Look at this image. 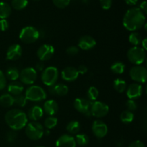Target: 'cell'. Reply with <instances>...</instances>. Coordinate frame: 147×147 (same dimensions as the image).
<instances>
[{"label": "cell", "mask_w": 147, "mask_h": 147, "mask_svg": "<svg viewBox=\"0 0 147 147\" xmlns=\"http://www.w3.org/2000/svg\"><path fill=\"white\" fill-rule=\"evenodd\" d=\"M93 102L89 100L88 99L86 98H76L74 101V108L78 112L83 115H86L87 117H90L91 112H90V109H91V105Z\"/></svg>", "instance_id": "obj_10"}, {"label": "cell", "mask_w": 147, "mask_h": 147, "mask_svg": "<svg viewBox=\"0 0 147 147\" xmlns=\"http://www.w3.org/2000/svg\"><path fill=\"white\" fill-rule=\"evenodd\" d=\"M146 50L139 46H134L127 52L129 61L134 65H141L146 60Z\"/></svg>", "instance_id": "obj_6"}, {"label": "cell", "mask_w": 147, "mask_h": 147, "mask_svg": "<svg viewBox=\"0 0 147 147\" xmlns=\"http://www.w3.org/2000/svg\"><path fill=\"white\" fill-rule=\"evenodd\" d=\"M55 48L53 46L49 44H43L37 49V56L41 61H48L53 56Z\"/></svg>", "instance_id": "obj_12"}, {"label": "cell", "mask_w": 147, "mask_h": 147, "mask_svg": "<svg viewBox=\"0 0 147 147\" xmlns=\"http://www.w3.org/2000/svg\"><path fill=\"white\" fill-rule=\"evenodd\" d=\"M8 92L11 95H21L24 91V86L21 82L17 81H12L10 84H9L7 86Z\"/></svg>", "instance_id": "obj_21"}, {"label": "cell", "mask_w": 147, "mask_h": 147, "mask_svg": "<svg viewBox=\"0 0 147 147\" xmlns=\"http://www.w3.org/2000/svg\"><path fill=\"white\" fill-rule=\"evenodd\" d=\"M20 76V71L18 69L15 67H9L6 71V78L11 81H16L17 79H19Z\"/></svg>", "instance_id": "obj_27"}, {"label": "cell", "mask_w": 147, "mask_h": 147, "mask_svg": "<svg viewBox=\"0 0 147 147\" xmlns=\"http://www.w3.org/2000/svg\"><path fill=\"white\" fill-rule=\"evenodd\" d=\"M33 1H39V0H33Z\"/></svg>", "instance_id": "obj_49"}, {"label": "cell", "mask_w": 147, "mask_h": 147, "mask_svg": "<svg viewBox=\"0 0 147 147\" xmlns=\"http://www.w3.org/2000/svg\"><path fill=\"white\" fill-rule=\"evenodd\" d=\"M24 96L27 100L37 102L44 100L47 97V94L41 86L32 85L26 89Z\"/></svg>", "instance_id": "obj_5"}, {"label": "cell", "mask_w": 147, "mask_h": 147, "mask_svg": "<svg viewBox=\"0 0 147 147\" xmlns=\"http://www.w3.org/2000/svg\"><path fill=\"white\" fill-rule=\"evenodd\" d=\"M53 2L57 8L64 9L69 5L70 0H53Z\"/></svg>", "instance_id": "obj_36"}, {"label": "cell", "mask_w": 147, "mask_h": 147, "mask_svg": "<svg viewBox=\"0 0 147 147\" xmlns=\"http://www.w3.org/2000/svg\"><path fill=\"white\" fill-rule=\"evenodd\" d=\"M45 133L44 127L37 121H32L26 125L25 134L27 138L32 141L40 139Z\"/></svg>", "instance_id": "obj_3"}, {"label": "cell", "mask_w": 147, "mask_h": 147, "mask_svg": "<svg viewBox=\"0 0 147 147\" xmlns=\"http://www.w3.org/2000/svg\"><path fill=\"white\" fill-rule=\"evenodd\" d=\"M111 71L116 74H122L125 71V64L121 61H116L111 66Z\"/></svg>", "instance_id": "obj_30"}, {"label": "cell", "mask_w": 147, "mask_h": 147, "mask_svg": "<svg viewBox=\"0 0 147 147\" xmlns=\"http://www.w3.org/2000/svg\"><path fill=\"white\" fill-rule=\"evenodd\" d=\"M141 10L143 12L144 14H146L147 12V3L146 1H143L140 4V7H139Z\"/></svg>", "instance_id": "obj_45"}, {"label": "cell", "mask_w": 147, "mask_h": 147, "mask_svg": "<svg viewBox=\"0 0 147 147\" xmlns=\"http://www.w3.org/2000/svg\"><path fill=\"white\" fill-rule=\"evenodd\" d=\"M129 147H145V145L142 141L136 140V141H132L130 145L129 146Z\"/></svg>", "instance_id": "obj_43"}, {"label": "cell", "mask_w": 147, "mask_h": 147, "mask_svg": "<svg viewBox=\"0 0 147 147\" xmlns=\"http://www.w3.org/2000/svg\"><path fill=\"white\" fill-rule=\"evenodd\" d=\"M19 78L23 84H33L37 78V72L36 69L32 67L24 68L20 72Z\"/></svg>", "instance_id": "obj_9"}, {"label": "cell", "mask_w": 147, "mask_h": 147, "mask_svg": "<svg viewBox=\"0 0 147 147\" xmlns=\"http://www.w3.org/2000/svg\"><path fill=\"white\" fill-rule=\"evenodd\" d=\"M59 109L58 104L54 99H49L44 103L43 111L49 116H53L57 112Z\"/></svg>", "instance_id": "obj_19"}, {"label": "cell", "mask_w": 147, "mask_h": 147, "mask_svg": "<svg viewBox=\"0 0 147 147\" xmlns=\"http://www.w3.org/2000/svg\"><path fill=\"white\" fill-rule=\"evenodd\" d=\"M126 1V4L128 5H130V6H134V5H136L138 2V0H124Z\"/></svg>", "instance_id": "obj_47"}, {"label": "cell", "mask_w": 147, "mask_h": 147, "mask_svg": "<svg viewBox=\"0 0 147 147\" xmlns=\"http://www.w3.org/2000/svg\"><path fill=\"white\" fill-rule=\"evenodd\" d=\"M22 54V48L19 44H13L7 49L6 58L7 60L16 61L20 59Z\"/></svg>", "instance_id": "obj_14"}, {"label": "cell", "mask_w": 147, "mask_h": 147, "mask_svg": "<svg viewBox=\"0 0 147 147\" xmlns=\"http://www.w3.org/2000/svg\"><path fill=\"white\" fill-rule=\"evenodd\" d=\"M37 147H44V146H37Z\"/></svg>", "instance_id": "obj_50"}, {"label": "cell", "mask_w": 147, "mask_h": 147, "mask_svg": "<svg viewBox=\"0 0 147 147\" xmlns=\"http://www.w3.org/2000/svg\"><path fill=\"white\" fill-rule=\"evenodd\" d=\"M100 4L103 10H109L111 7L112 0H100Z\"/></svg>", "instance_id": "obj_41"}, {"label": "cell", "mask_w": 147, "mask_h": 147, "mask_svg": "<svg viewBox=\"0 0 147 147\" xmlns=\"http://www.w3.org/2000/svg\"><path fill=\"white\" fill-rule=\"evenodd\" d=\"M28 4L27 0H12L11 7L17 10H22L25 8Z\"/></svg>", "instance_id": "obj_33"}, {"label": "cell", "mask_w": 147, "mask_h": 147, "mask_svg": "<svg viewBox=\"0 0 147 147\" xmlns=\"http://www.w3.org/2000/svg\"><path fill=\"white\" fill-rule=\"evenodd\" d=\"M59 71L55 66H48L44 69L41 74L42 82L46 86H50L55 84L58 79Z\"/></svg>", "instance_id": "obj_7"}, {"label": "cell", "mask_w": 147, "mask_h": 147, "mask_svg": "<svg viewBox=\"0 0 147 147\" xmlns=\"http://www.w3.org/2000/svg\"><path fill=\"white\" fill-rule=\"evenodd\" d=\"M113 86L115 90L119 93H123V92L126 91V87H127L126 82L122 79H119V78L116 79L113 81Z\"/></svg>", "instance_id": "obj_24"}, {"label": "cell", "mask_w": 147, "mask_h": 147, "mask_svg": "<svg viewBox=\"0 0 147 147\" xmlns=\"http://www.w3.org/2000/svg\"><path fill=\"white\" fill-rule=\"evenodd\" d=\"M145 14L138 7H133L126 12L123 19V25L129 31L134 32L145 24Z\"/></svg>", "instance_id": "obj_1"}, {"label": "cell", "mask_w": 147, "mask_h": 147, "mask_svg": "<svg viewBox=\"0 0 147 147\" xmlns=\"http://www.w3.org/2000/svg\"><path fill=\"white\" fill-rule=\"evenodd\" d=\"M126 105L128 110L131 111V112H134V111H135L137 109V104L135 102L134 99H128Z\"/></svg>", "instance_id": "obj_37"}, {"label": "cell", "mask_w": 147, "mask_h": 147, "mask_svg": "<svg viewBox=\"0 0 147 147\" xmlns=\"http://www.w3.org/2000/svg\"><path fill=\"white\" fill-rule=\"evenodd\" d=\"M8 126L14 131H19L24 128L27 124V114L20 109H12L9 110L4 116Z\"/></svg>", "instance_id": "obj_2"}, {"label": "cell", "mask_w": 147, "mask_h": 147, "mask_svg": "<svg viewBox=\"0 0 147 147\" xmlns=\"http://www.w3.org/2000/svg\"><path fill=\"white\" fill-rule=\"evenodd\" d=\"M96 46V41L92 36L83 35L79 39L78 47L84 50H90Z\"/></svg>", "instance_id": "obj_18"}, {"label": "cell", "mask_w": 147, "mask_h": 147, "mask_svg": "<svg viewBox=\"0 0 147 147\" xmlns=\"http://www.w3.org/2000/svg\"><path fill=\"white\" fill-rule=\"evenodd\" d=\"M66 130L70 134H77L80 130V125L78 121L71 120L67 123Z\"/></svg>", "instance_id": "obj_26"}, {"label": "cell", "mask_w": 147, "mask_h": 147, "mask_svg": "<svg viewBox=\"0 0 147 147\" xmlns=\"http://www.w3.org/2000/svg\"><path fill=\"white\" fill-rule=\"evenodd\" d=\"M55 95L63 97L68 93V87L64 84H57L53 85Z\"/></svg>", "instance_id": "obj_25"}, {"label": "cell", "mask_w": 147, "mask_h": 147, "mask_svg": "<svg viewBox=\"0 0 147 147\" xmlns=\"http://www.w3.org/2000/svg\"><path fill=\"white\" fill-rule=\"evenodd\" d=\"M78 52L79 48L77 46H72L66 49V53H67V54H68L69 56H76V55H77L78 53Z\"/></svg>", "instance_id": "obj_39"}, {"label": "cell", "mask_w": 147, "mask_h": 147, "mask_svg": "<svg viewBox=\"0 0 147 147\" xmlns=\"http://www.w3.org/2000/svg\"><path fill=\"white\" fill-rule=\"evenodd\" d=\"M143 92V87L139 83H134L129 85L126 90V95L131 99H136L140 97Z\"/></svg>", "instance_id": "obj_16"}, {"label": "cell", "mask_w": 147, "mask_h": 147, "mask_svg": "<svg viewBox=\"0 0 147 147\" xmlns=\"http://www.w3.org/2000/svg\"><path fill=\"white\" fill-rule=\"evenodd\" d=\"M109 112V105L100 101H94L91 105V115L97 118H101L107 115Z\"/></svg>", "instance_id": "obj_11"}, {"label": "cell", "mask_w": 147, "mask_h": 147, "mask_svg": "<svg viewBox=\"0 0 147 147\" xmlns=\"http://www.w3.org/2000/svg\"><path fill=\"white\" fill-rule=\"evenodd\" d=\"M79 73L78 69L73 66L65 67L61 72L62 79L66 82H73L78 77Z\"/></svg>", "instance_id": "obj_17"}, {"label": "cell", "mask_w": 147, "mask_h": 147, "mask_svg": "<svg viewBox=\"0 0 147 147\" xmlns=\"http://www.w3.org/2000/svg\"><path fill=\"white\" fill-rule=\"evenodd\" d=\"M93 133L98 138H103L107 135L108 126L101 120H95L92 125Z\"/></svg>", "instance_id": "obj_13"}, {"label": "cell", "mask_w": 147, "mask_h": 147, "mask_svg": "<svg viewBox=\"0 0 147 147\" xmlns=\"http://www.w3.org/2000/svg\"><path fill=\"white\" fill-rule=\"evenodd\" d=\"M19 37L24 43L31 44L38 40L40 33L38 30L33 26H26L21 30Z\"/></svg>", "instance_id": "obj_4"}, {"label": "cell", "mask_w": 147, "mask_h": 147, "mask_svg": "<svg viewBox=\"0 0 147 147\" xmlns=\"http://www.w3.org/2000/svg\"><path fill=\"white\" fill-rule=\"evenodd\" d=\"M99 95V92L98 89H97L95 86H90L88 89L87 92V97L88 99H89L91 102H94L96 101V99H98Z\"/></svg>", "instance_id": "obj_32"}, {"label": "cell", "mask_w": 147, "mask_h": 147, "mask_svg": "<svg viewBox=\"0 0 147 147\" xmlns=\"http://www.w3.org/2000/svg\"><path fill=\"white\" fill-rule=\"evenodd\" d=\"M75 140H76V144H78L80 146H85L88 145L89 143L88 136L84 133L76 134Z\"/></svg>", "instance_id": "obj_31"}, {"label": "cell", "mask_w": 147, "mask_h": 147, "mask_svg": "<svg viewBox=\"0 0 147 147\" xmlns=\"http://www.w3.org/2000/svg\"><path fill=\"white\" fill-rule=\"evenodd\" d=\"M11 13V8L7 3L1 1L0 2V19H7Z\"/></svg>", "instance_id": "obj_23"}, {"label": "cell", "mask_w": 147, "mask_h": 147, "mask_svg": "<svg viewBox=\"0 0 147 147\" xmlns=\"http://www.w3.org/2000/svg\"><path fill=\"white\" fill-rule=\"evenodd\" d=\"M7 86V78L2 71L0 70V90H2Z\"/></svg>", "instance_id": "obj_40"}, {"label": "cell", "mask_w": 147, "mask_h": 147, "mask_svg": "<svg viewBox=\"0 0 147 147\" xmlns=\"http://www.w3.org/2000/svg\"><path fill=\"white\" fill-rule=\"evenodd\" d=\"M14 105V97L10 94H3L0 96V105L3 108H10Z\"/></svg>", "instance_id": "obj_22"}, {"label": "cell", "mask_w": 147, "mask_h": 147, "mask_svg": "<svg viewBox=\"0 0 147 147\" xmlns=\"http://www.w3.org/2000/svg\"><path fill=\"white\" fill-rule=\"evenodd\" d=\"M146 43H147V39L145 37V38H144L143 40H142V43H141V44H142V48L145 50H146V48H147Z\"/></svg>", "instance_id": "obj_48"}, {"label": "cell", "mask_w": 147, "mask_h": 147, "mask_svg": "<svg viewBox=\"0 0 147 147\" xmlns=\"http://www.w3.org/2000/svg\"><path fill=\"white\" fill-rule=\"evenodd\" d=\"M57 124V118L54 116H49L44 121V125L47 129H52L55 128Z\"/></svg>", "instance_id": "obj_34"}, {"label": "cell", "mask_w": 147, "mask_h": 147, "mask_svg": "<svg viewBox=\"0 0 147 147\" xmlns=\"http://www.w3.org/2000/svg\"><path fill=\"white\" fill-rule=\"evenodd\" d=\"M142 40V37L140 33L137 32H133L129 36V43L134 46H139L141 44Z\"/></svg>", "instance_id": "obj_29"}, {"label": "cell", "mask_w": 147, "mask_h": 147, "mask_svg": "<svg viewBox=\"0 0 147 147\" xmlns=\"http://www.w3.org/2000/svg\"><path fill=\"white\" fill-rule=\"evenodd\" d=\"M17 134L16 133V131L11 130V131H9L7 132V135H6V138H7V141H9V142H13L17 138Z\"/></svg>", "instance_id": "obj_38"}, {"label": "cell", "mask_w": 147, "mask_h": 147, "mask_svg": "<svg viewBox=\"0 0 147 147\" xmlns=\"http://www.w3.org/2000/svg\"><path fill=\"white\" fill-rule=\"evenodd\" d=\"M27 99H26L25 96L22 94L14 97V105H17L18 107H21V108L24 107L27 105Z\"/></svg>", "instance_id": "obj_35"}, {"label": "cell", "mask_w": 147, "mask_h": 147, "mask_svg": "<svg viewBox=\"0 0 147 147\" xmlns=\"http://www.w3.org/2000/svg\"><path fill=\"white\" fill-rule=\"evenodd\" d=\"M9 28V22L6 19L0 20V30L2 32L6 31Z\"/></svg>", "instance_id": "obj_42"}, {"label": "cell", "mask_w": 147, "mask_h": 147, "mask_svg": "<svg viewBox=\"0 0 147 147\" xmlns=\"http://www.w3.org/2000/svg\"><path fill=\"white\" fill-rule=\"evenodd\" d=\"M56 147H76L74 137L69 134H63L59 137L55 143Z\"/></svg>", "instance_id": "obj_15"}, {"label": "cell", "mask_w": 147, "mask_h": 147, "mask_svg": "<svg viewBox=\"0 0 147 147\" xmlns=\"http://www.w3.org/2000/svg\"><path fill=\"white\" fill-rule=\"evenodd\" d=\"M43 114H44V111L42 108L38 105H34L29 110L27 117L31 120L37 121L42 118Z\"/></svg>", "instance_id": "obj_20"}, {"label": "cell", "mask_w": 147, "mask_h": 147, "mask_svg": "<svg viewBox=\"0 0 147 147\" xmlns=\"http://www.w3.org/2000/svg\"><path fill=\"white\" fill-rule=\"evenodd\" d=\"M78 71L79 74H85L88 72V68L87 66H85V65H80L78 68Z\"/></svg>", "instance_id": "obj_44"}, {"label": "cell", "mask_w": 147, "mask_h": 147, "mask_svg": "<svg viewBox=\"0 0 147 147\" xmlns=\"http://www.w3.org/2000/svg\"><path fill=\"white\" fill-rule=\"evenodd\" d=\"M134 115L133 112H131L128 110L123 111L120 115L121 120L125 124L131 123L134 120Z\"/></svg>", "instance_id": "obj_28"}, {"label": "cell", "mask_w": 147, "mask_h": 147, "mask_svg": "<svg viewBox=\"0 0 147 147\" xmlns=\"http://www.w3.org/2000/svg\"><path fill=\"white\" fill-rule=\"evenodd\" d=\"M129 75L132 80L139 84H144L146 82L147 70L141 65H135L129 71Z\"/></svg>", "instance_id": "obj_8"}, {"label": "cell", "mask_w": 147, "mask_h": 147, "mask_svg": "<svg viewBox=\"0 0 147 147\" xmlns=\"http://www.w3.org/2000/svg\"><path fill=\"white\" fill-rule=\"evenodd\" d=\"M44 67H45V65L44 63H42V61L38 62V63L36 64V69H37L38 71H40L44 70Z\"/></svg>", "instance_id": "obj_46"}]
</instances>
